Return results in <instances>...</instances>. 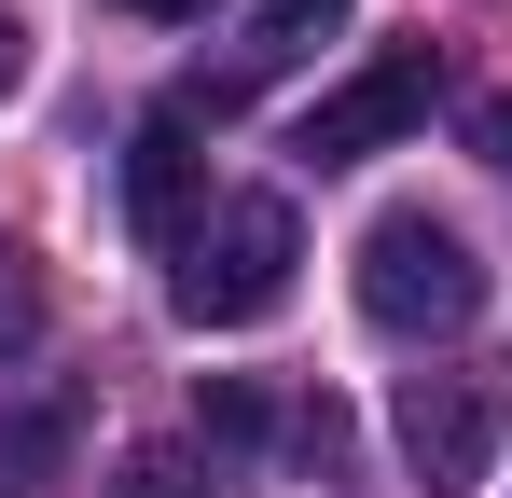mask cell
I'll return each instance as SVG.
<instances>
[{
	"instance_id": "cell-4",
	"label": "cell",
	"mask_w": 512,
	"mask_h": 498,
	"mask_svg": "<svg viewBox=\"0 0 512 498\" xmlns=\"http://www.w3.org/2000/svg\"><path fill=\"white\" fill-rule=\"evenodd\" d=\"M429 97H443V56L402 42V56H374L360 83H333V97L291 125V153H305V166H374L388 139H416V125H429Z\"/></svg>"
},
{
	"instance_id": "cell-11",
	"label": "cell",
	"mask_w": 512,
	"mask_h": 498,
	"mask_svg": "<svg viewBox=\"0 0 512 498\" xmlns=\"http://www.w3.org/2000/svg\"><path fill=\"white\" fill-rule=\"evenodd\" d=\"M194 429H222V443H263L277 415H263V388H250V374H208V388H194Z\"/></svg>"
},
{
	"instance_id": "cell-5",
	"label": "cell",
	"mask_w": 512,
	"mask_h": 498,
	"mask_svg": "<svg viewBox=\"0 0 512 498\" xmlns=\"http://www.w3.org/2000/svg\"><path fill=\"white\" fill-rule=\"evenodd\" d=\"M333 28H346V0H263V14H250V42H236V70H194L167 111H250L263 83H277V70H305Z\"/></svg>"
},
{
	"instance_id": "cell-12",
	"label": "cell",
	"mask_w": 512,
	"mask_h": 498,
	"mask_svg": "<svg viewBox=\"0 0 512 498\" xmlns=\"http://www.w3.org/2000/svg\"><path fill=\"white\" fill-rule=\"evenodd\" d=\"M471 139H485V166H512V97H485V111H471Z\"/></svg>"
},
{
	"instance_id": "cell-9",
	"label": "cell",
	"mask_w": 512,
	"mask_h": 498,
	"mask_svg": "<svg viewBox=\"0 0 512 498\" xmlns=\"http://www.w3.org/2000/svg\"><path fill=\"white\" fill-rule=\"evenodd\" d=\"M111 498H222V485H208V471H194L180 443H139V457L111 471Z\"/></svg>"
},
{
	"instance_id": "cell-3",
	"label": "cell",
	"mask_w": 512,
	"mask_h": 498,
	"mask_svg": "<svg viewBox=\"0 0 512 498\" xmlns=\"http://www.w3.org/2000/svg\"><path fill=\"white\" fill-rule=\"evenodd\" d=\"M402 471H416L429 498H471L485 485V457H499L512 429V374H485V360H443V374H402Z\"/></svg>"
},
{
	"instance_id": "cell-7",
	"label": "cell",
	"mask_w": 512,
	"mask_h": 498,
	"mask_svg": "<svg viewBox=\"0 0 512 498\" xmlns=\"http://www.w3.org/2000/svg\"><path fill=\"white\" fill-rule=\"evenodd\" d=\"M56 457H70V402H0V485L42 498V485H56Z\"/></svg>"
},
{
	"instance_id": "cell-6",
	"label": "cell",
	"mask_w": 512,
	"mask_h": 498,
	"mask_svg": "<svg viewBox=\"0 0 512 498\" xmlns=\"http://www.w3.org/2000/svg\"><path fill=\"white\" fill-rule=\"evenodd\" d=\"M194 111H153V125H139V139H125V222H139V249H194Z\"/></svg>"
},
{
	"instance_id": "cell-14",
	"label": "cell",
	"mask_w": 512,
	"mask_h": 498,
	"mask_svg": "<svg viewBox=\"0 0 512 498\" xmlns=\"http://www.w3.org/2000/svg\"><path fill=\"white\" fill-rule=\"evenodd\" d=\"M14 83H28V28L0 14V97H14Z\"/></svg>"
},
{
	"instance_id": "cell-8",
	"label": "cell",
	"mask_w": 512,
	"mask_h": 498,
	"mask_svg": "<svg viewBox=\"0 0 512 498\" xmlns=\"http://www.w3.org/2000/svg\"><path fill=\"white\" fill-rule=\"evenodd\" d=\"M291 457H305L319 485H346V471H360V429H346V402H305V415H291Z\"/></svg>"
},
{
	"instance_id": "cell-2",
	"label": "cell",
	"mask_w": 512,
	"mask_h": 498,
	"mask_svg": "<svg viewBox=\"0 0 512 498\" xmlns=\"http://www.w3.org/2000/svg\"><path fill=\"white\" fill-rule=\"evenodd\" d=\"M485 305V263L457 222H429V208H388L374 236H360V319L388 332V346H443V332H471Z\"/></svg>"
},
{
	"instance_id": "cell-1",
	"label": "cell",
	"mask_w": 512,
	"mask_h": 498,
	"mask_svg": "<svg viewBox=\"0 0 512 498\" xmlns=\"http://www.w3.org/2000/svg\"><path fill=\"white\" fill-rule=\"evenodd\" d=\"M291 263H305V222H291V194H222L208 222H194V249L167 263V305L194 332H250L291 305Z\"/></svg>"
},
{
	"instance_id": "cell-13",
	"label": "cell",
	"mask_w": 512,
	"mask_h": 498,
	"mask_svg": "<svg viewBox=\"0 0 512 498\" xmlns=\"http://www.w3.org/2000/svg\"><path fill=\"white\" fill-rule=\"evenodd\" d=\"M111 14H153V28H208V0H111Z\"/></svg>"
},
{
	"instance_id": "cell-10",
	"label": "cell",
	"mask_w": 512,
	"mask_h": 498,
	"mask_svg": "<svg viewBox=\"0 0 512 498\" xmlns=\"http://www.w3.org/2000/svg\"><path fill=\"white\" fill-rule=\"evenodd\" d=\"M28 346H42V263L0 249V360H28Z\"/></svg>"
}]
</instances>
